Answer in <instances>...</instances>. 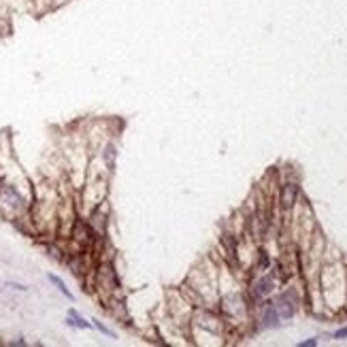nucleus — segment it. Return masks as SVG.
I'll list each match as a JSON object with an SVG mask.
<instances>
[{
  "instance_id": "obj_2",
  "label": "nucleus",
  "mask_w": 347,
  "mask_h": 347,
  "mask_svg": "<svg viewBox=\"0 0 347 347\" xmlns=\"http://www.w3.org/2000/svg\"><path fill=\"white\" fill-rule=\"evenodd\" d=\"M273 288H275L273 275H262L251 285V296H254V301H264L269 294H273Z\"/></svg>"
},
{
  "instance_id": "obj_10",
  "label": "nucleus",
  "mask_w": 347,
  "mask_h": 347,
  "mask_svg": "<svg viewBox=\"0 0 347 347\" xmlns=\"http://www.w3.org/2000/svg\"><path fill=\"white\" fill-rule=\"evenodd\" d=\"M332 337H334V339H347V326H345V328H339L337 332L332 334Z\"/></svg>"
},
{
  "instance_id": "obj_3",
  "label": "nucleus",
  "mask_w": 347,
  "mask_h": 347,
  "mask_svg": "<svg viewBox=\"0 0 347 347\" xmlns=\"http://www.w3.org/2000/svg\"><path fill=\"white\" fill-rule=\"evenodd\" d=\"M273 305H275V309H277V313H279L281 319H290L294 315V311H296V301L292 298V292H283Z\"/></svg>"
},
{
  "instance_id": "obj_7",
  "label": "nucleus",
  "mask_w": 347,
  "mask_h": 347,
  "mask_svg": "<svg viewBox=\"0 0 347 347\" xmlns=\"http://www.w3.org/2000/svg\"><path fill=\"white\" fill-rule=\"evenodd\" d=\"M47 279H49V283L54 285V288L60 292V294H62V296H66L68 298V301H75V296H73V292H70L68 290V285L62 281V279H60L58 277V275H54V273H49V275H47Z\"/></svg>"
},
{
  "instance_id": "obj_8",
  "label": "nucleus",
  "mask_w": 347,
  "mask_h": 347,
  "mask_svg": "<svg viewBox=\"0 0 347 347\" xmlns=\"http://www.w3.org/2000/svg\"><path fill=\"white\" fill-rule=\"evenodd\" d=\"M92 328L100 330V332L104 334V337H115V334H113V330H109V328H106V326L102 324V322H98V319H92Z\"/></svg>"
},
{
  "instance_id": "obj_4",
  "label": "nucleus",
  "mask_w": 347,
  "mask_h": 347,
  "mask_svg": "<svg viewBox=\"0 0 347 347\" xmlns=\"http://www.w3.org/2000/svg\"><path fill=\"white\" fill-rule=\"evenodd\" d=\"M296 198H298V185L296 183H283V188H281V209L290 211L294 207Z\"/></svg>"
},
{
  "instance_id": "obj_6",
  "label": "nucleus",
  "mask_w": 347,
  "mask_h": 347,
  "mask_svg": "<svg viewBox=\"0 0 347 347\" xmlns=\"http://www.w3.org/2000/svg\"><path fill=\"white\" fill-rule=\"evenodd\" d=\"M64 322H66V326L77 328V330H90L92 328V322H88L77 309H68V315H66Z\"/></svg>"
},
{
  "instance_id": "obj_12",
  "label": "nucleus",
  "mask_w": 347,
  "mask_h": 347,
  "mask_svg": "<svg viewBox=\"0 0 347 347\" xmlns=\"http://www.w3.org/2000/svg\"><path fill=\"white\" fill-rule=\"evenodd\" d=\"M9 345H26V341H23V337H17V341H11Z\"/></svg>"
},
{
  "instance_id": "obj_9",
  "label": "nucleus",
  "mask_w": 347,
  "mask_h": 347,
  "mask_svg": "<svg viewBox=\"0 0 347 347\" xmlns=\"http://www.w3.org/2000/svg\"><path fill=\"white\" fill-rule=\"evenodd\" d=\"M5 285L11 290H17V292H28V285H21V283H15V281H7Z\"/></svg>"
},
{
  "instance_id": "obj_1",
  "label": "nucleus",
  "mask_w": 347,
  "mask_h": 347,
  "mask_svg": "<svg viewBox=\"0 0 347 347\" xmlns=\"http://www.w3.org/2000/svg\"><path fill=\"white\" fill-rule=\"evenodd\" d=\"M30 209L28 198L19 192V188L13 183H3L0 181V213L7 215L9 220H21V215H26Z\"/></svg>"
},
{
  "instance_id": "obj_11",
  "label": "nucleus",
  "mask_w": 347,
  "mask_h": 347,
  "mask_svg": "<svg viewBox=\"0 0 347 347\" xmlns=\"http://www.w3.org/2000/svg\"><path fill=\"white\" fill-rule=\"evenodd\" d=\"M315 345H317V339H309V341L298 343V347H315Z\"/></svg>"
},
{
  "instance_id": "obj_5",
  "label": "nucleus",
  "mask_w": 347,
  "mask_h": 347,
  "mask_svg": "<svg viewBox=\"0 0 347 347\" xmlns=\"http://www.w3.org/2000/svg\"><path fill=\"white\" fill-rule=\"evenodd\" d=\"M279 322H281V317H279L277 309H275L273 303H266L264 307H262V326L264 328H275V326H279Z\"/></svg>"
}]
</instances>
